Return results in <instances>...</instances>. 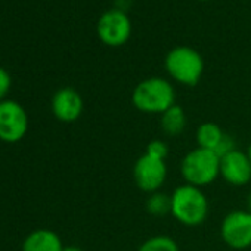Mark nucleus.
Segmentation results:
<instances>
[{"instance_id":"nucleus-1","label":"nucleus","mask_w":251,"mask_h":251,"mask_svg":"<svg viewBox=\"0 0 251 251\" xmlns=\"http://www.w3.org/2000/svg\"><path fill=\"white\" fill-rule=\"evenodd\" d=\"M132 102L135 108L144 114L161 115L176 105V92L169 80L163 77H150L135 87Z\"/></svg>"},{"instance_id":"nucleus-2","label":"nucleus","mask_w":251,"mask_h":251,"mask_svg":"<svg viewBox=\"0 0 251 251\" xmlns=\"http://www.w3.org/2000/svg\"><path fill=\"white\" fill-rule=\"evenodd\" d=\"M172 195V216L182 225L195 227L208 217V198L201 188L183 183L170 194Z\"/></svg>"},{"instance_id":"nucleus-3","label":"nucleus","mask_w":251,"mask_h":251,"mask_svg":"<svg viewBox=\"0 0 251 251\" xmlns=\"http://www.w3.org/2000/svg\"><path fill=\"white\" fill-rule=\"evenodd\" d=\"M180 175L188 185L208 186L220 176V158L214 151L197 147L182 158Z\"/></svg>"},{"instance_id":"nucleus-4","label":"nucleus","mask_w":251,"mask_h":251,"mask_svg":"<svg viewBox=\"0 0 251 251\" xmlns=\"http://www.w3.org/2000/svg\"><path fill=\"white\" fill-rule=\"evenodd\" d=\"M167 74L183 86H195L204 73V59L201 53L189 46L173 48L164 59Z\"/></svg>"},{"instance_id":"nucleus-5","label":"nucleus","mask_w":251,"mask_h":251,"mask_svg":"<svg viewBox=\"0 0 251 251\" xmlns=\"http://www.w3.org/2000/svg\"><path fill=\"white\" fill-rule=\"evenodd\" d=\"M132 30L133 27L129 15L117 8L102 14L96 24L99 40L111 48H118L127 43L132 37Z\"/></svg>"},{"instance_id":"nucleus-6","label":"nucleus","mask_w":251,"mask_h":251,"mask_svg":"<svg viewBox=\"0 0 251 251\" xmlns=\"http://www.w3.org/2000/svg\"><path fill=\"white\" fill-rule=\"evenodd\" d=\"M28 132V115L21 103L12 99L0 102V141L20 142Z\"/></svg>"},{"instance_id":"nucleus-7","label":"nucleus","mask_w":251,"mask_h":251,"mask_svg":"<svg viewBox=\"0 0 251 251\" xmlns=\"http://www.w3.org/2000/svg\"><path fill=\"white\" fill-rule=\"evenodd\" d=\"M222 241L232 250L251 247V213L248 210H233L220 223Z\"/></svg>"},{"instance_id":"nucleus-8","label":"nucleus","mask_w":251,"mask_h":251,"mask_svg":"<svg viewBox=\"0 0 251 251\" xmlns=\"http://www.w3.org/2000/svg\"><path fill=\"white\" fill-rule=\"evenodd\" d=\"M133 179L141 191L154 194L163 188L167 179V164L144 152L133 166Z\"/></svg>"},{"instance_id":"nucleus-9","label":"nucleus","mask_w":251,"mask_h":251,"mask_svg":"<svg viewBox=\"0 0 251 251\" xmlns=\"http://www.w3.org/2000/svg\"><path fill=\"white\" fill-rule=\"evenodd\" d=\"M220 176L232 186H244L251 180V161L247 152L232 151L220 158Z\"/></svg>"},{"instance_id":"nucleus-10","label":"nucleus","mask_w":251,"mask_h":251,"mask_svg":"<svg viewBox=\"0 0 251 251\" xmlns=\"http://www.w3.org/2000/svg\"><path fill=\"white\" fill-rule=\"evenodd\" d=\"M83 98L73 87L59 89L52 98V112L62 123L77 121L83 114Z\"/></svg>"},{"instance_id":"nucleus-11","label":"nucleus","mask_w":251,"mask_h":251,"mask_svg":"<svg viewBox=\"0 0 251 251\" xmlns=\"http://www.w3.org/2000/svg\"><path fill=\"white\" fill-rule=\"evenodd\" d=\"M64 244L58 233L49 229H37L27 235L23 251H62Z\"/></svg>"},{"instance_id":"nucleus-12","label":"nucleus","mask_w":251,"mask_h":251,"mask_svg":"<svg viewBox=\"0 0 251 251\" xmlns=\"http://www.w3.org/2000/svg\"><path fill=\"white\" fill-rule=\"evenodd\" d=\"M160 126L161 130L167 135V136H179L185 132L186 129V112L183 111V108L180 105H173L170 109H167L166 112H163L160 115Z\"/></svg>"},{"instance_id":"nucleus-13","label":"nucleus","mask_w":251,"mask_h":251,"mask_svg":"<svg viewBox=\"0 0 251 251\" xmlns=\"http://www.w3.org/2000/svg\"><path fill=\"white\" fill-rule=\"evenodd\" d=\"M223 136H225V132L220 129L219 124H216L213 121H205V123L200 124L197 129V133H195L197 145L200 148L210 150V151H216V148L219 147Z\"/></svg>"},{"instance_id":"nucleus-14","label":"nucleus","mask_w":251,"mask_h":251,"mask_svg":"<svg viewBox=\"0 0 251 251\" xmlns=\"http://www.w3.org/2000/svg\"><path fill=\"white\" fill-rule=\"evenodd\" d=\"M147 211L154 217L172 214V195H167L161 191L150 194L147 200Z\"/></svg>"},{"instance_id":"nucleus-15","label":"nucleus","mask_w":251,"mask_h":251,"mask_svg":"<svg viewBox=\"0 0 251 251\" xmlns=\"http://www.w3.org/2000/svg\"><path fill=\"white\" fill-rule=\"evenodd\" d=\"M138 251H180L177 242L169 235H155L145 239Z\"/></svg>"},{"instance_id":"nucleus-16","label":"nucleus","mask_w":251,"mask_h":251,"mask_svg":"<svg viewBox=\"0 0 251 251\" xmlns=\"http://www.w3.org/2000/svg\"><path fill=\"white\" fill-rule=\"evenodd\" d=\"M145 154L154 157V158H158V160H163L166 161L167 155H169V147L164 141L161 139H152L148 145H147V150H145Z\"/></svg>"},{"instance_id":"nucleus-17","label":"nucleus","mask_w":251,"mask_h":251,"mask_svg":"<svg viewBox=\"0 0 251 251\" xmlns=\"http://www.w3.org/2000/svg\"><path fill=\"white\" fill-rule=\"evenodd\" d=\"M12 86V78L8 70L0 67V102L5 100Z\"/></svg>"},{"instance_id":"nucleus-18","label":"nucleus","mask_w":251,"mask_h":251,"mask_svg":"<svg viewBox=\"0 0 251 251\" xmlns=\"http://www.w3.org/2000/svg\"><path fill=\"white\" fill-rule=\"evenodd\" d=\"M236 148H235V139L230 136V135H227V133H225V136H223V139L220 141V144H219V147L216 148V154L219 155V158H222V157H225V155H227V154H230L232 151H235Z\"/></svg>"},{"instance_id":"nucleus-19","label":"nucleus","mask_w":251,"mask_h":251,"mask_svg":"<svg viewBox=\"0 0 251 251\" xmlns=\"http://www.w3.org/2000/svg\"><path fill=\"white\" fill-rule=\"evenodd\" d=\"M62 251H83V250L77 245H67V247H64Z\"/></svg>"},{"instance_id":"nucleus-20","label":"nucleus","mask_w":251,"mask_h":251,"mask_svg":"<svg viewBox=\"0 0 251 251\" xmlns=\"http://www.w3.org/2000/svg\"><path fill=\"white\" fill-rule=\"evenodd\" d=\"M247 210L251 213V191H250V194H248V197H247Z\"/></svg>"},{"instance_id":"nucleus-21","label":"nucleus","mask_w":251,"mask_h":251,"mask_svg":"<svg viewBox=\"0 0 251 251\" xmlns=\"http://www.w3.org/2000/svg\"><path fill=\"white\" fill-rule=\"evenodd\" d=\"M247 155H248V158H250V161H251V144H250L248 148H247Z\"/></svg>"},{"instance_id":"nucleus-22","label":"nucleus","mask_w":251,"mask_h":251,"mask_svg":"<svg viewBox=\"0 0 251 251\" xmlns=\"http://www.w3.org/2000/svg\"><path fill=\"white\" fill-rule=\"evenodd\" d=\"M200 2H207V0H200Z\"/></svg>"}]
</instances>
